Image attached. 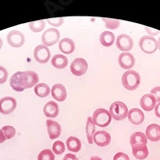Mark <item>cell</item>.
<instances>
[{
    "label": "cell",
    "instance_id": "cell-1",
    "mask_svg": "<svg viewBox=\"0 0 160 160\" xmlns=\"http://www.w3.org/2000/svg\"><path fill=\"white\" fill-rule=\"evenodd\" d=\"M141 82V77L140 74L132 70H129L125 72L122 76V86L129 91L136 90L139 87Z\"/></svg>",
    "mask_w": 160,
    "mask_h": 160
},
{
    "label": "cell",
    "instance_id": "cell-2",
    "mask_svg": "<svg viewBox=\"0 0 160 160\" xmlns=\"http://www.w3.org/2000/svg\"><path fill=\"white\" fill-rule=\"evenodd\" d=\"M109 113L113 119L116 121H122L128 115V106L125 105L122 101H115L113 102L110 106Z\"/></svg>",
    "mask_w": 160,
    "mask_h": 160
},
{
    "label": "cell",
    "instance_id": "cell-3",
    "mask_svg": "<svg viewBox=\"0 0 160 160\" xmlns=\"http://www.w3.org/2000/svg\"><path fill=\"white\" fill-rule=\"evenodd\" d=\"M93 121L96 125L99 128H106L107 125L110 124L112 117L110 115L109 111L105 110L104 108H98L94 112L93 115Z\"/></svg>",
    "mask_w": 160,
    "mask_h": 160
},
{
    "label": "cell",
    "instance_id": "cell-4",
    "mask_svg": "<svg viewBox=\"0 0 160 160\" xmlns=\"http://www.w3.org/2000/svg\"><path fill=\"white\" fill-rule=\"evenodd\" d=\"M20 85L22 89H28L31 87H34L38 84L39 76L35 72L27 71V72H20Z\"/></svg>",
    "mask_w": 160,
    "mask_h": 160
},
{
    "label": "cell",
    "instance_id": "cell-5",
    "mask_svg": "<svg viewBox=\"0 0 160 160\" xmlns=\"http://www.w3.org/2000/svg\"><path fill=\"white\" fill-rule=\"evenodd\" d=\"M41 40L45 47H51L60 40V32L56 28H49L42 33Z\"/></svg>",
    "mask_w": 160,
    "mask_h": 160
},
{
    "label": "cell",
    "instance_id": "cell-6",
    "mask_svg": "<svg viewBox=\"0 0 160 160\" xmlns=\"http://www.w3.org/2000/svg\"><path fill=\"white\" fill-rule=\"evenodd\" d=\"M139 45L142 51L152 54L157 49V41L152 36H144L139 41Z\"/></svg>",
    "mask_w": 160,
    "mask_h": 160
},
{
    "label": "cell",
    "instance_id": "cell-7",
    "mask_svg": "<svg viewBox=\"0 0 160 160\" xmlns=\"http://www.w3.org/2000/svg\"><path fill=\"white\" fill-rule=\"evenodd\" d=\"M7 42L13 48H20L25 42V37L20 31L13 30L8 33Z\"/></svg>",
    "mask_w": 160,
    "mask_h": 160
},
{
    "label": "cell",
    "instance_id": "cell-8",
    "mask_svg": "<svg viewBox=\"0 0 160 160\" xmlns=\"http://www.w3.org/2000/svg\"><path fill=\"white\" fill-rule=\"evenodd\" d=\"M34 58L40 64H45L49 61L50 50L48 47L43 44H40L34 49Z\"/></svg>",
    "mask_w": 160,
    "mask_h": 160
},
{
    "label": "cell",
    "instance_id": "cell-9",
    "mask_svg": "<svg viewBox=\"0 0 160 160\" xmlns=\"http://www.w3.org/2000/svg\"><path fill=\"white\" fill-rule=\"evenodd\" d=\"M88 71V64L83 58H76L71 64V72L75 76H81Z\"/></svg>",
    "mask_w": 160,
    "mask_h": 160
},
{
    "label": "cell",
    "instance_id": "cell-10",
    "mask_svg": "<svg viewBox=\"0 0 160 160\" xmlns=\"http://www.w3.org/2000/svg\"><path fill=\"white\" fill-rule=\"evenodd\" d=\"M17 107V100L12 97H5L0 99V113L9 115L13 113Z\"/></svg>",
    "mask_w": 160,
    "mask_h": 160
},
{
    "label": "cell",
    "instance_id": "cell-11",
    "mask_svg": "<svg viewBox=\"0 0 160 160\" xmlns=\"http://www.w3.org/2000/svg\"><path fill=\"white\" fill-rule=\"evenodd\" d=\"M116 44L120 50L123 52H128L133 48V41L131 37L127 35V34H121V35L117 37Z\"/></svg>",
    "mask_w": 160,
    "mask_h": 160
},
{
    "label": "cell",
    "instance_id": "cell-12",
    "mask_svg": "<svg viewBox=\"0 0 160 160\" xmlns=\"http://www.w3.org/2000/svg\"><path fill=\"white\" fill-rule=\"evenodd\" d=\"M93 142L98 147H106L111 142V136L107 131L98 130L94 134Z\"/></svg>",
    "mask_w": 160,
    "mask_h": 160
},
{
    "label": "cell",
    "instance_id": "cell-13",
    "mask_svg": "<svg viewBox=\"0 0 160 160\" xmlns=\"http://www.w3.org/2000/svg\"><path fill=\"white\" fill-rule=\"evenodd\" d=\"M47 128H48V133L51 140L57 139L61 135L62 128L59 122H57L54 120L48 119L47 121Z\"/></svg>",
    "mask_w": 160,
    "mask_h": 160
},
{
    "label": "cell",
    "instance_id": "cell-14",
    "mask_svg": "<svg viewBox=\"0 0 160 160\" xmlns=\"http://www.w3.org/2000/svg\"><path fill=\"white\" fill-rule=\"evenodd\" d=\"M118 62L121 68H124V70H130L135 65V58L129 52H122L119 55Z\"/></svg>",
    "mask_w": 160,
    "mask_h": 160
},
{
    "label": "cell",
    "instance_id": "cell-15",
    "mask_svg": "<svg viewBox=\"0 0 160 160\" xmlns=\"http://www.w3.org/2000/svg\"><path fill=\"white\" fill-rule=\"evenodd\" d=\"M146 137L147 139L152 142H157L160 140V125L156 123L150 124L146 129Z\"/></svg>",
    "mask_w": 160,
    "mask_h": 160
},
{
    "label": "cell",
    "instance_id": "cell-16",
    "mask_svg": "<svg viewBox=\"0 0 160 160\" xmlns=\"http://www.w3.org/2000/svg\"><path fill=\"white\" fill-rule=\"evenodd\" d=\"M156 99L152 94H147L144 95L140 99V105L143 110L146 111H151L153 110L156 105Z\"/></svg>",
    "mask_w": 160,
    "mask_h": 160
},
{
    "label": "cell",
    "instance_id": "cell-17",
    "mask_svg": "<svg viewBox=\"0 0 160 160\" xmlns=\"http://www.w3.org/2000/svg\"><path fill=\"white\" fill-rule=\"evenodd\" d=\"M51 96L57 101H64L67 98V90L63 84H55L51 88Z\"/></svg>",
    "mask_w": 160,
    "mask_h": 160
},
{
    "label": "cell",
    "instance_id": "cell-18",
    "mask_svg": "<svg viewBox=\"0 0 160 160\" xmlns=\"http://www.w3.org/2000/svg\"><path fill=\"white\" fill-rule=\"evenodd\" d=\"M128 117L129 122L135 125L141 124L145 119L144 113L142 112V110H140L138 108H132L131 110H129Z\"/></svg>",
    "mask_w": 160,
    "mask_h": 160
},
{
    "label": "cell",
    "instance_id": "cell-19",
    "mask_svg": "<svg viewBox=\"0 0 160 160\" xmlns=\"http://www.w3.org/2000/svg\"><path fill=\"white\" fill-rule=\"evenodd\" d=\"M43 113L48 118H56L59 115V106L55 101H48L43 107Z\"/></svg>",
    "mask_w": 160,
    "mask_h": 160
},
{
    "label": "cell",
    "instance_id": "cell-20",
    "mask_svg": "<svg viewBox=\"0 0 160 160\" xmlns=\"http://www.w3.org/2000/svg\"><path fill=\"white\" fill-rule=\"evenodd\" d=\"M132 154L134 155V157L139 160L146 159L148 155V150L147 148V145L139 144L132 146Z\"/></svg>",
    "mask_w": 160,
    "mask_h": 160
},
{
    "label": "cell",
    "instance_id": "cell-21",
    "mask_svg": "<svg viewBox=\"0 0 160 160\" xmlns=\"http://www.w3.org/2000/svg\"><path fill=\"white\" fill-rule=\"evenodd\" d=\"M59 49L64 54H71L75 49L74 42L70 38H64L59 42Z\"/></svg>",
    "mask_w": 160,
    "mask_h": 160
},
{
    "label": "cell",
    "instance_id": "cell-22",
    "mask_svg": "<svg viewBox=\"0 0 160 160\" xmlns=\"http://www.w3.org/2000/svg\"><path fill=\"white\" fill-rule=\"evenodd\" d=\"M66 146L71 152H78L81 148V141L74 136H71L67 139Z\"/></svg>",
    "mask_w": 160,
    "mask_h": 160
},
{
    "label": "cell",
    "instance_id": "cell-23",
    "mask_svg": "<svg viewBox=\"0 0 160 160\" xmlns=\"http://www.w3.org/2000/svg\"><path fill=\"white\" fill-rule=\"evenodd\" d=\"M68 58L63 54H56L52 57L51 64L54 68H58V70H62V68H66L68 65Z\"/></svg>",
    "mask_w": 160,
    "mask_h": 160
},
{
    "label": "cell",
    "instance_id": "cell-24",
    "mask_svg": "<svg viewBox=\"0 0 160 160\" xmlns=\"http://www.w3.org/2000/svg\"><path fill=\"white\" fill-rule=\"evenodd\" d=\"M99 42L103 47L109 48L114 43V42H115V36H114L113 33H111L109 31H104L100 34Z\"/></svg>",
    "mask_w": 160,
    "mask_h": 160
},
{
    "label": "cell",
    "instance_id": "cell-25",
    "mask_svg": "<svg viewBox=\"0 0 160 160\" xmlns=\"http://www.w3.org/2000/svg\"><path fill=\"white\" fill-rule=\"evenodd\" d=\"M95 122L93 121L92 117H88L87 123H86V134H87V139L89 144H93V137L95 134Z\"/></svg>",
    "mask_w": 160,
    "mask_h": 160
},
{
    "label": "cell",
    "instance_id": "cell-26",
    "mask_svg": "<svg viewBox=\"0 0 160 160\" xmlns=\"http://www.w3.org/2000/svg\"><path fill=\"white\" fill-rule=\"evenodd\" d=\"M130 145L131 146H134V145H139V144H144V145H147L148 143V139L146 135L143 133V132H140V131H137L135 133H133L130 137Z\"/></svg>",
    "mask_w": 160,
    "mask_h": 160
},
{
    "label": "cell",
    "instance_id": "cell-27",
    "mask_svg": "<svg viewBox=\"0 0 160 160\" xmlns=\"http://www.w3.org/2000/svg\"><path fill=\"white\" fill-rule=\"evenodd\" d=\"M34 91H35V94L40 98L48 97L49 95V93L51 92V90L49 89V87L47 84H44V83L37 84L35 87H34Z\"/></svg>",
    "mask_w": 160,
    "mask_h": 160
},
{
    "label": "cell",
    "instance_id": "cell-28",
    "mask_svg": "<svg viewBox=\"0 0 160 160\" xmlns=\"http://www.w3.org/2000/svg\"><path fill=\"white\" fill-rule=\"evenodd\" d=\"M19 76H20V72H18L15 74H13V76L10 79L11 87H12L15 91H17V92H22V91H23V89H22V87L20 85Z\"/></svg>",
    "mask_w": 160,
    "mask_h": 160
},
{
    "label": "cell",
    "instance_id": "cell-29",
    "mask_svg": "<svg viewBox=\"0 0 160 160\" xmlns=\"http://www.w3.org/2000/svg\"><path fill=\"white\" fill-rule=\"evenodd\" d=\"M45 27V21L44 20H37V21H32L29 23V28L34 33H38L43 30Z\"/></svg>",
    "mask_w": 160,
    "mask_h": 160
},
{
    "label": "cell",
    "instance_id": "cell-30",
    "mask_svg": "<svg viewBox=\"0 0 160 160\" xmlns=\"http://www.w3.org/2000/svg\"><path fill=\"white\" fill-rule=\"evenodd\" d=\"M66 150L65 148V144L62 142V141H56L54 142L53 146H52V152L54 154H57V155H60L62 154Z\"/></svg>",
    "mask_w": 160,
    "mask_h": 160
},
{
    "label": "cell",
    "instance_id": "cell-31",
    "mask_svg": "<svg viewBox=\"0 0 160 160\" xmlns=\"http://www.w3.org/2000/svg\"><path fill=\"white\" fill-rule=\"evenodd\" d=\"M55 155L50 150H43L38 155V160H54Z\"/></svg>",
    "mask_w": 160,
    "mask_h": 160
},
{
    "label": "cell",
    "instance_id": "cell-32",
    "mask_svg": "<svg viewBox=\"0 0 160 160\" xmlns=\"http://www.w3.org/2000/svg\"><path fill=\"white\" fill-rule=\"evenodd\" d=\"M105 22V26L106 28L110 29V30H115L117 28L120 27L121 25V22L119 20H116V19H110V18H102Z\"/></svg>",
    "mask_w": 160,
    "mask_h": 160
},
{
    "label": "cell",
    "instance_id": "cell-33",
    "mask_svg": "<svg viewBox=\"0 0 160 160\" xmlns=\"http://www.w3.org/2000/svg\"><path fill=\"white\" fill-rule=\"evenodd\" d=\"M6 137V139H11V138H13V137L16 135V129L15 128L13 127H11V125H5V127L2 128L1 129Z\"/></svg>",
    "mask_w": 160,
    "mask_h": 160
},
{
    "label": "cell",
    "instance_id": "cell-34",
    "mask_svg": "<svg viewBox=\"0 0 160 160\" xmlns=\"http://www.w3.org/2000/svg\"><path fill=\"white\" fill-rule=\"evenodd\" d=\"M8 79V72L7 70L2 67L0 66V84H4Z\"/></svg>",
    "mask_w": 160,
    "mask_h": 160
},
{
    "label": "cell",
    "instance_id": "cell-35",
    "mask_svg": "<svg viewBox=\"0 0 160 160\" xmlns=\"http://www.w3.org/2000/svg\"><path fill=\"white\" fill-rule=\"evenodd\" d=\"M48 22L50 24V25H53L54 27H59L63 24L64 22V18H51V19H48Z\"/></svg>",
    "mask_w": 160,
    "mask_h": 160
},
{
    "label": "cell",
    "instance_id": "cell-36",
    "mask_svg": "<svg viewBox=\"0 0 160 160\" xmlns=\"http://www.w3.org/2000/svg\"><path fill=\"white\" fill-rule=\"evenodd\" d=\"M151 94L155 98L157 102H160V87H154L152 91H151Z\"/></svg>",
    "mask_w": 160,
    "mask_h": 160
},
{
    "label": "cell",
    "instance_id": "cell-37",
    "mask_svg": "<svg viewBox=\"0 0 160 160\" xmlns=\"http://www.w3.org/2000/svg\"><path fill=\"white\" fill-rule=\"evenodd\" d=\"M113 160H130L129 156L127 153H123V152H118L115 154L114 156Z\"/></svg>",
    "mask_w": 160,
    "mask_h": 160
},
{
    "label": "cell",
    "instance_id": "cell-38",
    "mask_svg": "<svg viewBox=\"0 0 160 160\" xmlns=\"http://www.w3.org/2000/svg\"><path fill=\"white\" fill-rule=\"evenodd\" d=\"M63 160H79L73 153H68L64 156Z\"/></svg>",
    "mask_w": 160,
    "mask_h": 160
},
{
    "label": "cell",
    "instance_id": "cell-39",
    "mask_svg": "<svg viewBox=\"0 0 160 160\" xmlns=\"http://www.w3.org/2000/svg\"><path fill=\"white\" fill-rule=\"evenodd\" d=\"M154 113H155V116L157 118H160V102H158V103L155 105V107H154Z\"/></svg>",
    "mask_w": 160,
    "mask_h": 160
},
{
    "label": "cell",
    "instance_id": "cell-40",
    "mask_svg": "<svg viewBox=\"0 0 160 160\" xmlns=\"http://www.w3.org/2000/svg\"><path fill=\"white\" fill-rule=\"evenodd\" d=\"M146 31L150 34V36H154V35H156V34L158 33V31L157 30H153V29H152V28H148V27H146Z\"/></svg>",
    "mask_w": 160,
    "mask_h": 160
},
{
    "label": "cell",
    "instance_id": "cell-41",
    "mask_svg": "<svg viewBox=\"0 0 160 160\" xmlns=\"http://www.w3.org/2000/svg\"><path fill=\"white\" fill-rule=\"evenodd\" d=\"M6 141V137H5V135H4V133H3V131L0 129V144H2V143H4Z\"/></svg>",
    "mask_w": 160,
    "mask_h": 160
},
{
    "label": "cell",
    "instance_id": "cell-42",
    "mask_svg": "<svg viewBox=\"0 0 160 160\" xmlns=\"http://www.w3.org/2000/svg\"><path fill=\"white\" fill-rule=\"evenodd\" d=\"M90 160H102V159L98 156H92L90 158Z\"/></svg>",
    "mask_w": 160,
    "mask_h": 160
},
{
    "label": "cell",
    "instance_id": "cell-43",
    "mask_svg": "<svg viewBox=\"0 0 160 160\" xmlns=\"http://www.w3.org/2000/svg\"><path fill=\"white\" fill-rule=\"evenodd\" d=\"M157 48L160 50V37H159V39H158V41H157Z\"/></svg>",
    "mask_w": 160,
    "mask_h": 160
},
{
    "label": "cell",
    "instance_id": "cell-44",
    "mask_svg": "<svg viewBox=\"0 0 160 160\" xmlns=\"http://www.w3.org/2000/svg\"><path fill=\"white\" fill-rule=\"evenodd\" d=\"M2 47H3V41H2L1 38H0V49L2 48Z\"/></svg>",
    "mask_w": 160,
    "mask_h": 160
}]
</instances>
